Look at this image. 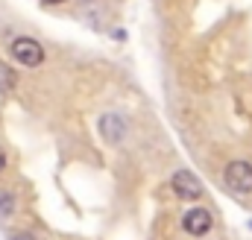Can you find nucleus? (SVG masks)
Masks as SVG:
<instances>
[{
	"mask_svg": "<svg viewBox=\"0 0 252 240\" xmlns=\"http://www.w3.org/2000/svg\"><path fill=\"white\" fill-rule=\"evenodd\" d=\"M223 181L235 193H252V164L250 161H229L223 170Z\"/></svg>",
	"mask_w": 252,
	"mask_h": 240,
	"instance_id": "nucleus-2",
	"label": "nucleus"
},
{
	"mask_svg": "<svg viewBox=\"0 0 252 240\" xmlns=\"http://www.w3.org/2000/svg\"><path fill=\"white\" fill-rule=\"evenodd\" d=\"M41 3H47V6H59V3H64V0H41Z\"/></svg>",
	"mask_w": 252,
	"mask_h": 240,
	"instance_id": "nucleus-10",
	"label": "nucleus"
},
{
	"mask_svg": "<svg viewBox=\"0 0 252 240\" xmlns=\"http://www.w3.org/2000/svg\"><path fill=\"white\" fill-rule=\"evenodd\" d=\"M170 187L179 199H188V202H196L202 196V181L196 179L190 170H176L173 179H170Z\"/></svg>",
	"mask_w": 252,
	"mask_h": 240,
	"instance_id": "nucleus-4",
	"label": "nucleus"
},
{
	"mask_svg": "<svg viewBox=\"0 0 252 240\" xmlns=\"http://www.w3.org/2000/svg\"><path fill=\"white\" fill-rule=\"evenodd\" d=\"M15 85H18V73L6 61H0V94H12Z\"/></svg>",
	"mask_w": 252,
	"mask_h": 240,
	"instance_id": "nucleus-6",
	"label": "nucleus"
},
{
	"mask_svg": "<svg viewBox=\"0 0 252 240\" xmlns=\"http://www.w3.org/2000/svg\"><path fill=\"white\" fill-rule=\"evenodd\" d=\"M9 53H12V59L18 61L21 67H38V64L44 61V47H41L35 38H30V35L15 38V41L9 44Z\"/></svg>",
	"mask_w": 252,
	"mask_h": 240,
	"instance_id": "nucleus-1",
	"label": "nucleus"
},
{
	"mask_svg": "<svg viewBox=\"0 0 252 240\" xmlns=\"http://www.w3.org/2000/svg\"><path fill=\"white\" fill-rule=\"evenodd\" d=\"M9 240H38V238H35L32 232H15V235H12Z\"/></svg>",
	"mask_w": 252,
	"mask_h": 240,
	"instance_id": "nucleus-8",
	"label": "nucleus"
},
{
	"mask_svg": "<svg viewBox=\"0 0 252 240\" xmlns=\"http://www.w3.org/2000/svg\"><path fill=\"white\" fill-rule=\"evenodd\" d=\"M214 226V217L208 208H190L182 214V229L188 232L190 238H205Z\"/></svg>",
	"mask_w": 252,
	"mask_h": 240,
	"instance_id": "nucleus-3",
	"label": "nucleus"
},
{
	"mask_svg": "<svg viewBox=\"0 0 252 240\" xmlns=\"http://www.w3.org/2000/svg\"><path fill=\"white\" fill-rule=\"evenodd\" d=\"M100 135L109 141V144H121V138L126 135V120L121 115H106L100 118Z\"/></svg>",
	"mask_w": 252,
	"mask_h": 240,
	"instance_id": "nucleus-5",
	"label": "nucleus"
},
{
	"mask_svg": "<svg viewBox=\"0 0 252 240\" xmlns=\"http://www.w3.org/2000/svg\"><path fill=\"white\" fill-rule=\"evenodd\" d=\"M12 214H15V196L6 187H0V217H12Z\"/></svg>",
	"mask_w": 252,
	"mask_h": 240,
	"instance_id": "nucleus-7",
	"label": "nucleus"
},
{
	"mask_svg": "<svg viewBox=\"0 0 252 240\" xmlns=\"http://www.w3.org/2000/svg\"><path fill=\"white\" fill-rule=\"evenodd\" d=\"M6 170V152H3V147H0V173Z\"/></svg>",
	"mask_w": 252,
	"mask_h": 240,
	"instance_id": "nucleus-9",
	"label": "nucleus"
}]
</instances>
